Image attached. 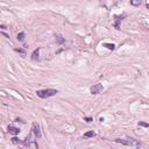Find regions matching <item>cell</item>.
<instances>
[{
  "label": "cell",
  "mask_w": 149,
  "mask_h": 149,
  "mask_svg": "<svg viewBox=\"0 0 149 149\" xmlns=\"http://www.w3.org/2000/svg\"><path fill=\"white\" fill-rule=\"evenodd\" d=\"M56 93H58V91H57V90H55V89H44V90H39V91H36V94H37V97L42 98V99L50 98V97L55 96Z\"/></svg>",
  "instance_id": "obj_1"
},
{
  "label": "cell",
  "mask_w": 149,
  "mask_h": 149,
  "mask_svg": "<svg viewBox=\"0 0 149 149\" xmlns=\"http://www.w3.org/2000/svg\"><path fill=\"white\" fill-rule=\"evenodd\" d=\"M115 142L117 143H121V145L128 146V147H135V148H139L141 147V143L139 141L134 140V139H127V140H122V139H115Z\"/></svg>",
  "instance_id": "obj_2"
},
{
  "label": "cell",
  "mask_w": 149,
  "mask_h": 149,
  "mask_svg": "<svg viewBox=\"0 0 149 149\" xmlns=\"http://www.w3.org/2000/svg\"><path fill=\"white\" fill-rule=\"evenodd\" d=\"M31 134L35 136L36 139H41V127L37 122H33V126H31Z\"/></svg>",
  "instance_id": "obj_3"
},
{
  "label": "cell",
  "mask_w": 149,
  "mask_h": 149,
  "mask_svg": "<svg viewBox=\"0 0 149 149\" xmlns=\"http://www.w3.org/2000/svg\"><path fill=\"white\" fill-rule=\"evenodd\" d=\"M103 90H104V86H103L101 84H94L93 86H91L90 92L92 93V94H98V93H100Z\"/></svg>",
  "instance_id": "obj_4"
},
{
  "label": "cell",
  "mask_w": 149,
  "mask_h": 149,
  "mask_svg": "<svg viewBox=\"0 0 149 149\" xmlns=\"http://www.w3.org/2000/svg\"><path fill=\"white\" fill-rule=\"evenodd\" d=\"M23 146H26V147H28V148H34V149H37L39 148V145H37V142H35V141H29V140H25L23 141Z\"/></svg>",
  "instance_id": "obj_5"
},
{
  "label": "cell",
  "mask_w": 149,
  "mask_h": 149,
  "mask_svg": "<svg viewBox=\"0 0 149 149\" xmlns=\"http://www.w3.org/2000/svg\"><path fill=\"white\" fill-rule=\"evenodd\" d=\"M7 132H8L9 134H12V135H18L19 133H20V129L18 127L13 126V125H9L8 127H7Z\"/></svg>",
  "instance_id": "obj_6"
},
{
  "label": "cell",
  "mask_w": 149,
  "mask_h": 149,
  "mask_svg": "<svg viewBox=\"0 0 149 149\" xmlns=\"http://www.w3.org/2000/svg\"><path fill=\"white\" fill-rule=\"evenodd\" d=\"M125 18V15H117L115 16V22H114V27L117 29H120V21H122V19Z\"/></svg>",
  "instance_id": "obj_7"
},
{
  "label": "cell",
  "mask_w": 149,
  "mask_h": 149,
  "mask_svg": "<svg viewBox=\"0 0 149 149\" xmlns=\"http://www.w3.org/2000/svg\"><path fill=\"white\" fill-rule=\"evenodd\" d=\"M39 55H40V48H37L31 54V60L33 61H39Z\"/></svg>",
  "instance_id": "obj_8"
},
{
  "label": "cell",
  "mask_w": 149,
  "mask_h": 149,
  "mask_svg": "<svg viewBox=\"0 0 149 149\" xmlns=\"http://www.w3.org/2000/svg\"><path fill=\"white\" fill-rule=\"evenodd\" d=\"M55 37H56V42H57V44H63L64 42H65V39H64V37H63L62 35H60V34H57V35L55 36Z\"/></svg>",
  "instance_id": "obj_9"
},
{
  "label": "cell",
  "mask_w": 149,
  "mask_h": 149,
  "mask_svg": "<svg viewBox=\"0 0 149 149\" xmlns=\"http://www.w3.org/2000/svg\"><path fill=\"white\" fill-rule=\"evenodd\" d=\"M93 136H96V133L93 131H90V132H86L83 135V137L84 139H89V137H93Z\"/></svg>",
  "instance_id": "obj_10"
},
{
  "label": "cell",
  "mask_w": 149,
  "mask_h": 149,
  "mask_svg": "<svg viewBox=\"0 0 149 149\" xmlns=\"http://www.w3.org/2000/svg\"><path fill=\"white\" fill-rule=\"evenodd\" d=\"M25 39H26V33H25V31L19 33V34H18V40H19V41H25Z\"/></svg>",
  "instance_id": "obj_11"
},
{
  "label": "cell",
  "mask_w": 149,
  "mask_h": 149,
  "mask_svg": "<svg viewBox=\"0 0 149 149\" xmlns=\"http://www.w3.org/2000/svg\"><path fill=\"white\" fill-rule=\"evenodd\" d=\"M15 51H16V53H19V54H21L22 57H25L27 55L26 50H23V49H21V48H16V49H15Z\"/></svg>",
  "instance_id": "obj_12"
},
{
  "label": "cell",
  "mask_w": 149,
  "mask_h": 149,
  "mask_svg": "<svg viewBox=\"0 0 149 149\" xmlns=\"http://www.w3.org/2000/svg\"><path fill=\"white\" fill-rule=\"evenodd\" d=\"M131 5L132 6H140L141 5V0H131Z\"/></svg>",
  "instance_id": "obj_13"
},
{
  "label": "cell",
  "mask_w": 149,
  "mask_h": 149,
  "mask_svg": "<svg viewBox=\"0 0 149 149\" xmlns=\"http://www.w3.org/2000/svg\"><path fill=\"white\" fill-rule=\"evenodd\" d=\"M104 47H106L107 49H110V50H114L115 49V45H114L113 43L111 44V43H105L104 44Z\"/></svg>",
  "instance_id": "obj_14"
},
{
  "label": "cell",
  "mask_w": 149,
  "mask_h": 149,
  "mask_svg": "<svg viewBox=\"0 0 149 149\" xmlns=\"http://www.w3.org/2000/svg\"><path fill=\"white\" fill-rule=\"evenodd\" d=\"M12 142H13L14 145H20V143H21V142H20V140H19L18 137H15V136L12 139Z\"/></svg>",
  "instance_id": "obj_15"
},
{
  "label": "cell",
  "mask_w": 149,
  "mask_h": 149,
  "mask_svg": "<svg viewBox=\"0 0 149 149\" xmlns=\"http://www.w3.org/2000/svg\"><path fill=\"white\" fill-rule=\"evenodd\" d=\"M139 126H142V127H149V125L147 122H139Z\"/></svg>",
  "instance_id": "obj_16"
},
{
  "label": "cell",
  "mask_w": 149,
  "mask_h": 149,
  "mask_svg": "<svg viewBox=\"0 0 149 149\" xmlns=\"http://www.w3.org/2000/svg\"><path fill=\"white\" fill-rule=\"evenodd\" d=\"M84 120H85V121H86V122H91V121H92L93 119L91 118V117H88V118H85V119H84Z\"/></svg>",
  "instance_id": "obj_17"
}]
</instances>
